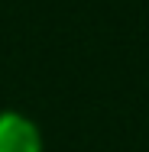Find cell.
Segmentation results:
<instances>
[{
    "mask_svg": "<svg viewBox=\"0 0 149 152\" xmlns=\"http://www.w3.org/2000/svg\"><path fill=\"white\" fill-rule=\"evenodd\" d=\"M0 152H42L39 129L23 113H0Z\"/></svg>",
    "mask_w": 149,
    "mask_h": 152,
    "instance_id": "6da1fadb",
    "label": "cell"
}]
</instances>
